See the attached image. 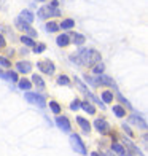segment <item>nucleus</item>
Wrapping results in <instances>:
<instances>
[{
  "mask_svg": "<svg viewBox=\"0 0 148 156\" xmlns=\"http://www.w3.org/2000/svg\"><path fill=\"white\" fill-rule=\"evenodd\" d=\"M0 76H3V72H2V70H0Z\"/></svg>",
  "mask_w": 148,
  "mask_h": 156,
  "instance_id": "39",
  "label": "nucleus"
},
{
  "mask_svg": "<svg viewBox=\"0 0 148 156\" xmlns=\"http://www.w3.org/2000/svg\"><path fill=\"white\" fill-rule=\"evenodd\" d=\"M94 127L99 131V132H108V129H110V126H108V123L107 121H104V119H96L94 121Z\"/></svg>",
  "mask_w": 148,
  "mask_h": 156,
  "instance_id": "8",
  "label": "nucleus"
},
{
  "mask_svg": "<svg viewBox=\"0 0 148 156\" xmlns=\"http://www.w3.org/2000/svg\"><path fill=\"white\" fill-rule=\"evenodd\" d=\"M118 99H119V102H121V104H123V105H124V107H128V108H129V110H131V108H132V107H131V104H129V102H128V101H126V99H124V97H123V96H121V94H119V93H118Z\"/></svg>",
  "mask_w": 148,
  "mask_h": 156,
  "instance_id": "29",
  "label": "nucleus"
},
{
  "mask_svg": "<svg viewBox=\"0 0 148 156\" xmlns=\"http://www.w3.org/2000/svg\"><path fill=\"white\" fill-rule=\"evenodd\" d=\"M26 101L38 107H45V97L38 93H26Z\"/></svg>",
  "mask_w": 148,
  "mask_h": 156,
  "instance_id": "4",
  "label": "nucleus"
},
{
  "mask_svg": "<svg viewBox=\"0 0 148 156\" xmlns=\"http://www.w3.org/2000/svg\"><path fill=\"white\" fill-rule=\"evenodd\" d=\"M45 49H46V46H45L43 43H38V45L35 43V45H33V53H43Z\"/></svg>",
  "mask_w": 148,
  "mask_h": 156,
  "instance_id": "27",
  "label": "nucleus"
},
{
  "mask_svg": "<svg viewBox=\"0 0 148 156\" xmlns=\"http://www.w3.org/2000/svg\"><path fill=\"white\" fill-rule=\"evenodd\" d=\"M76 123H78V124L81 126V129H83L84 132H89V129H91V124H89V121H86V119L81 118V116H76Z\"/></svg>",
  "mask_w": 148,
  "mask_h": 156,
  "instance_id": "12",
  "label": "nucleus"
},
{
  "mask_svg": "<svg viewBox=\"0 0 148 156\" xmlns=\"http://www.w3.org/2000/svg\"><path fill=\"white\" fill-rule=\"evenodd\" d=\"M70 145H72V148L78 153V154H86V147H84V144L81 142L80 136H76V134H72L70 136Z\"/></svg>",
  "mask_w": 148,
  "mask_h": 156,
  "instance_id": "2",
  "label": "nucleus"
},
{
  "mask_svg": "<svg viewBox=\"0 0 148 156\" xmlns=\"http://www.w3.org/2000/svg\"><path fill=\"white\" fill-rule=\"evenodd\" d=\"M75 81H76V86H78V88H80V89L83 91L84 94H88V89H86V86H84V84H83V83H81L80 80H75Z\"/></svg>",
  "mask_w": 148,
  "mask_h": 156,
  "instance_id": "32",
  "label": "nucleus"
},
{
  "mask_svg": "<svg viewBox=\"0 0 148 156\" xmlns=\"http://www.w3.org/2000/svg\"><path fill=\"white\" fill-rule=\"evenodd\" d=\"M0 66H2V67H6V69H8V67L11 66V62H10L8 59H6V58H2V56H0Z\"/></svg>",
  "mask_w": 148,
  "mask_h": 156,
  "instance_id": "30",
  "label": "nucleus"
},
{
  "mask_svg": "<svg viewBox=\"0 0 148 156\" xmlns=\"http://www.w3.org/2000/svg\"><path fill=\"white\" fill-rule=\"evenodd\" d=\"M5 45H6V41L3 38V35H0V48H5Z\"/></svg>",
  "mask_w": 148,
  "mask_h": 156,
  "instance_id": "35",
  "label": "nucleus"
},
{
  "mask_svg": "<svg viewBox=\"0 0 148 156\" xmlns=\"http://www.w3.org/2000/svg\"><path fill=\"white\" fill-rule=\"evenodd\" d=\"M38 2H46V0H38Z\"/></svg>",
  "mask_w": 148,
  "mask_h": 156,
  "instance_id": "40",
  "label": "nucleus"
},
{
  "mask_svg": "<svg viewBox=\"0 0 148 156\" xmlns=\"http://www.w3.org/2000/svg\"><path fill=\"white\" fill-rule=\"evenodd\" d=\"M102 101H104V104H110L113 101V94L110 91H102Z\"/></svg>",
  "mask_w": 148,
  "mask_h": 156,
  "instance_id": "17",
  "label": "nucleus"
},
{
  "mask_svg": "<svg viewBox=\"0 0 148 156\" xmlns=\"http://www.w3.org/2000/svg\"><path fill=\"white\" fill-rule=\"evenodd\" d=\"M73 43L75 45H83L84 43V37H83L81 34H76L75 37H73Z\"/></svg>",
  "mask_w": 148,
  "mask_h": 156,
  "instance_id": "26",
  "label": "nucleus"
},
{
  "mask_svg": "<svg viewBox=\"0 0 148 156\" xmlns=\"http://www.w3.org/2000/svg\"><path fill=\"white\" fill-rule=\"evenodd\" d=\"M15 24H16V27L19 30H23V32H26V34H29L30 37H35V35H37V32H35L32 27H30V24L29 23H26V21H23L21 18H18L16 21H15Z\"/></svg>",
  "mask_w": 148,
  "mask_h": 156,
  "instance_id": "5",
  "label": "nucleus"
},
{
  "mask_svg": "<svg viewBox=\"0 0 148 156\" xmlns=\"http://www.w3.org/2000/svg\"><path fill=\"white\" fill-rule=\"evenodd\" d=\"M37 66H38V69L41 70V72L46 73V75H53V73H54V70H56L54 64H53L51 61H41V62L37 64Z\"/></svg>",
  "mask_w": 148,
  "mask_h": 156,
  "instance_id": "6",
  "label": "nucleus"
},
{
  "mask_svg": "<svg viewBox=\"0 0 148 156\" xmlns=\"http://www.w3.org/2000/svg\"><path fill=\"white\" fill-rule=\"evenodd\" d=\"M56 124H58L64 132H69L70 129H72V127H70V121L65 116H58V118H56Z\"/></svg>",
  "mask_w": 148,
  "mask_h": 156,
  "instance_id": "7",
  "label": "nucleus"
},
{
  "mask_svg": "<svg viewBox=\"0 0 148 156\" xmlns=\"http://www.w3.org/2000/svg\"><path fill=\"white\" fill-rule=\"evenodd\" d=\"M123 129L128 132V136H132V131L129 129V126H128V124H123Z\"/></svg>",
  "mask_w": 148,
  "mask_h": 156,
  "instance_id": "34",
  "label": "nucleus"
},
{
  "mask_svg": "<svg viewBox=\"0 0 148 156\" xmlns=\"http://www.w3.org/2000/svg\"><path fill=\"white\" fill-rule=\"evenodd\" d=\"M16 70H18V72H21V73H29L30 70H32V66H30L29 62L21 61V62L16 64Z\"/></svg>",
  "mask_w": 148,
  "mask_h": 156,
  "instance_id": "9",
  "label": "nucleus"
},
{
  "mask_svg": "<svg viewBox=\"0 0 148 156\" xmlns=\"http://www.w3.org/2000/svg\"><path fill=\"white\" fill-rule=\"evenodd\" d=\"M131 121H134L137 126H142V129H146V123L143 121L142 118H139L137 115H132V116H131Z\"/></svg>",
  "mask_w": 148,
  "mask_h": 156,
  "instance_id": "16",
  "label": "nucleus"
},
{
  "mask_svg": "<svg viewBox=\"0 0 148 156\" xmlns=\"http://www.w3.org/2000/svg\"><path fill=\"white\" fill-rule=\"evenodd\" d=\"M104 70H105V66H104L102 62H97V66L93 67V73H96V75H102V73H104Z\"/></svg>",
  "mask_w": 148,
  "mask_h": 156,
  "instance_id": "18",
  "label": "nucleus"
},
{
  "mask_svg": "<svg viewBox=\"0 0 148 156\" xmlns=\"http://www.w3.org/2000/svg\"><path fill=\"white\" fill-rule=\"evenodd\" d=\"M91 156H100V154H99L97 151H94V153H91Z\"/></svg>",
  "mask_w": 148,
  "mask_h": 156,
  "instance_id": "37",
  "label": "nucleus"
},
{
  "mask_svg": "<svg viewBox=\"0 0 148 156\" xmlns=\"http://www.w3.org/2000/svg\"><path fill=\"white\" fill-rule=\"evenodd\" d=\"M111 150H113L116 154H119V156H129V153L124 150V147L121 144H118V142H113V144H111Z\"/></svg>",
  "mask_w": 148,
  "mask_h": 156,
  "instance_id": "10",
  "label": "nucleus"
},
{
  "mask_svg": "<svg viewBox=\"0 0 148 156\" xmlns=\"http://www.w3.org/2000/svg\"><path fill=\"white\" fill-rule=\"evenodd\" d=\"M3 76H8V80H11V81H18V73L16 72H6V73H3Z\"/></svg>",
  "mask_w": 148,
  "mask_h": 156,
  "instance_id": "28",
  "label": "nucleus"
},
{
  "mask_svg": "<svg viewBox=\"0 0 148 156\" xmlns=\"http://www.w3.org/2000/svg\"><path fill=\"white\" fill-rule=\"evenodd\" d=\"M56 43H58V46H67L70 43L69 35H59V37L56 38Z\"/></svg>",
  "mask_w": 148,
  "mask_h": 156,
  "instance_id": "14",
  "label": "nucleus"
},
{
  "mask_svg": "<svg viewBox=\"0 0 148 156\" xmlns=\"http://www.w3.org/2000/svg\"><path fill=\"white\" fill-rule=\"evenodd\" d=\"M23 21H26V23H29V24H32L33 23V15L29 11V10H23L21 11V16H19Z\"/></svg>",
  "mask_w": 148,
  "mask_h": 156,
  "instance_id": "11",
  "label": "nucleus"
},
{
  "mask_svg": "<svg viewBox=\"0 0 148 156\" xmlns=\"http://www.w3.org/2000/svg\"><path fill=\"white\" fill-rule=\"evenodd\" d=\"M113 113H115L116 116H119V118L126 116V110L121 107V105H115V107H113Z\"/></svg>",
  "mask_w": 148,
  "mask_h": 156,
  "instance_id": "19",
  "label": "nucleus"
},
{
  "mask_svg": "<svg viewBox=\"0 0 148 156\" xmlns=\"http://www.w3.org/2000/svg\"><path fill=\"white\" fill-rule=\"evenodd\" d=\"M89 99H91V101H94V102H96V104L99 105V107H102V108H105V105L102 104V101H99V99H96V97H94L93 94H89Z\"/></svg>",
  "mask_w": 148,
  "mask_h": 156,
  "instance_id": "33",
  "label": "nucleus"
},
{
  "mask_svg": "<svg viewBox=\"0 0 148 156\" xmlns=\"http://www.w3.org/2000/svg\"><path fill=\"white\" fill-rule=\"evenodd\" d=\"M45 27H46V32H56V30H59V26L56 24V23H48Z\"/></svg>",
  "mask_w": 148,
  "mask_h": 156,
  "instance_id": "24",
  "label": "nucleus"
},
{
  "mask_svg": "<svg viewBox=\"0 0 148 156\" xmlns=\"http://www.w3.org/2000/svg\"><path fill=\"white\" fill-rule=\"evenodd\" d=\"M49 108H51V112L54 113V115H59V113H61V107H59V104H58V102H54V101L49 102Z\"/></svg>",
  "mask_w": 148,
  "mask_h": 156,
  "instance_id": "22",
  "label": "nucleus"
},
{
  "mask_svg": "<svg viewBox=\"0 0 148 156\" xmlns=\"http://www.w3.org/2000/svg\"><path fill=\"white\" fill-rule=\"evenodd\" d=\"M58 5H59V2H58V0H53V2H51V5H49V6H51V8H58Z\"/></svg>",
  "mask_w": 148,
  "mask_h": 156,
  "instance_id": "36",
  "label": "nucleus"
},
{
  "mask_svg": "<svg viewBox=\"0 0 148 156\" xmlns=\"http://www.w3.org/2000/svg\"><path fill=\"white\" fill-rule=\"evenodd\" d=\"M105 156H113V154H111L110 151H107V153H105Z\"/></svg>",
  "mask_w": 148,
  "mask_h": 156,
  "instance_id": "38",
  "label": "nucleus"
},
{
  "mask_svg": "<svg viewBox=\"0 0 148 156\" xmlns=\"http://www.w3.org/2000/svg\"><path fill=\"white\" fill-rule=\"evenodd\" d=\"M80 108H83L86 113H89V115H94V113H96V108H94L89 102H81V104H80Z\"/></svg>",
  "mask_w": 148,
  "mask_h": 156,
  "instance_id": "15",
  "label": "nucleus"
},
{
  "mask_svg": "<svg viewBox=\"0 0 148 156\" xmlns=\"http://www.w3.org/2000/svg\"><path fill=\"white\" fill-rule=\"evenodd\" d=\"M80 104H81V102L78 101V99H76V101H73L72 104H70V110H73V112L78 110V108H80Z\"/></svg>",
  "mask_w": 148,
  "mask_h": 156,
  "instance_id": "31",
  "label": "nucleus"
},
{
  "mask_svg": "<svg viewBox=\"0 0 148 156\" xmlns=\"http://www.w3.org/2000/svg\"><path fill=\"white\" fill-rule=\"evenodd\" d=\"M32 83H33V84H37L40 89H43V88H45V83H43V80H41L38 75H33V76H32Z\"/></svg>",
  "mask_w": 148,
  "mask_h": 156,
  "instance_id": "21",
  "label": "nucleus"
},
{
  "mask_svg": "<svg viewBox=\"0 0 148 156\" xmlns=\"http://www.w3.org/2000/svg\"><path fill=\"white\" fill-rule=\"evenodd\" d=\"M19 88L21 89H26V91H29L32 88V83L29 80H26V78H23V80H19Z\"/></svg>",
  "mask_w": 148,
  "mask_h": 156,
  "instance_id": "20",
  "label": "nucleus"
},
{
  "mask_svg": "<svg viewBox=\"0 0 148 156\" xmlns=\"http://www.w3.org/2000/svg\"><path fill=\"white\" fill-rule=\"evenodd\" d=\"M59 15H61V11L58 8H51L49 5H45L38 10V18H41V19H46L51 16H59Z\"/></svg>",
  "mask_w": 148,
  "mask_h": 156,
  "instance_id": "3",
  "label": "nucleus"
},
{
  "mask_svg": "<svg viewBox=\"0 0 148 156\" xmlns=\"http://www.w3.org/2000/svg\"><path fill=\"white\" fill-rule=\"evenodd\" d=\"M75 26V21L73 19H64L59 26V29H64V30H70L72 27Z\"/></svg>",
  "mask_w": 148,
  "mask_h": 156,
  "instance_id": "13",
  "label": "nucleus"
},
{
  "mask_svg": "<svg viewBox=\"0 0 148 156\" xmlns=\"http://www.w3.org/2000/svg\"><path fill=\"white\" fill-rule=\"evenodd\" d=\"M21 41H23L26 46H33V45H35V41H33L30 37H27V35H23V37H21Z\"/></svg>",
  "mask_w": 148,
  "mask_h": 156,
  "instance_id": "23",
  "label": "nucleus"
},
{
  "mask_svg": "<svg viewBox=\"0 0 148 156\" xmlns=\"http://www.w3.org/2000/svg\"><path fill=\"white\" fill-rule=\"evenodd\" d=\"M78 58L81 66H94V64L100 62V53L97 49H81L78 53Z\"/></svg>",
  "mask_w": 148,
  "mask_h": 156,
  "instance_id": "1",
  "label": "nucleus"
},
{
  "mask_svg": "<svg viewBox=\"0 0 148 156\" xmlns=\"http://www.w3.org/2000/svg\"><path fill=\"white\" fill-rule=\"evenodd\" d=\"M58 84H65V86H69L70 80H69L65 75H61V76H58Z\"/></svg>",
  "mask_w": 148,
  "mask_h": 156,
  "instance_id": "25",
  "label": "nucleus"
}]
</instances>
